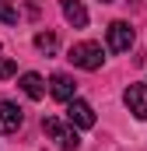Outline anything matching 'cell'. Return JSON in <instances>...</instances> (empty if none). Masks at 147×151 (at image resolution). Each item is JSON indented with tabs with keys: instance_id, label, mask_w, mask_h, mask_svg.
Here are the masks:
<instances>
[{
	"instance_id": "cell-13",
	"label": "cell",
	"mask_w": 147,
	"mask_h": 151,
	"mask_svg": "<svg viewBox=\"0 0 147 151\" xmlns=\"http://www.w3.org/2000/svg\"><path fill=\"white\" fill-rule=\"evenodd\" d=\"M102 4H116V0H102Z\"/></svg>"
},
{
	"instance_id": "cell-4",
	"label": "cell",
	"mask_w": 147,
	"mask_h": 151,
	"mask_svg": "<svg viewBox=\"0 0 147 151\" xmlns=\"http://www.w3.org/2000/svg\"><path fill=\"white\" fill-rule=\"evenodd\" d=\"M133 46V28L130 21H112L109 25V49L112 53H126Z\"/></svg>"
},
{
	"instance_id": "cell-9",
	"label": "cell",
	"mask_w": 147,
	"mask_h": 151,
	"mask_svg": "<svg viewBox=\"0 0 147 151\" xmlns=\"http://www.w3.org/2000/svg\"><path fill=\"white\" fill-rule=\"evenodd\" d=\"M21 91H25L28 99H42V95H46V81H42L35 70H28V74H21Z\"/></svg>"
},
{
	"instance_id": "cell-6",
	"label": "cell",
	"mask_w": 147,
	"mask_h": 151,
	"mask_svg": "<svg viewBox=\"0 0 147 151\" xmlns=\"http://www.w3.org/2000/svg\"><path fill=\"white\" fill-rule=\"evenodd\" d=\"M25 123V113L14 102H0V134H18Z\"/></svg>"
},
{
	"instance_id": "cell-1",
	"label": "cell",
	"mask_w": 147,
	"mask_h": 151,
	"mask_svg": "<svg viewBox=\"0 0 147 151\" xmlns=\"http://www.w3.org/2000/svg\"><path fill=\"white\" fill-rule=\"evenodd\" d=\"M42 130L49 134V141H56V148H63V151H77V144H81L77 127L56 119V116H46V119H42Z\"/></svg>"
},
{
	"instance_id": "cell-11",
	"label": "cell",
	"mask_w": 147,
	"mask_h": 151,
	"mask_svg": "<svg viewBox=\"0 0 147 151\" xmlns=\"http://www.w3.org/2000/svg\"><path fill=\"white\" fill-rule=\"evenodd\" d=\"M0 21H4V25H18V7H14V0H0Z\"/></svg>"
},
{
	"instance_id": "cell-2",
	"label": "cell",
	"mask_w": 147,
	"mask_h": 151,
	"mask_svg": "<svg viewBox=\"0 0 147 151\" xmlns=\"http://www.w3.org/2000/svg\"><path fill=\"white\" fill-rule=\"evenodd\" d=\"M67 60H70L74 67H81V70H98L102 60H105V53H102L98 42H77V46H70V56Z\"/></svg>"
},
{
	"instance_id": "cell-8",
	"label": "cell",
	"mask_w": 147,
	"mask_h": 151,
	"mask_svg": "<svg viewBox=\"0 0 147 151\" xmlns=\"http://www.w3.org/2000/svg\"><path fill=\"white\" fill-rule=\"evenodd\" d=\"M60 11H63V18L70 21L74 28H84L88 25V11H84L81 0H60Z\"/></svg>"
},
{
	"instance_id": "cell-3",
	"label": "cell",
	"mask_w": 147,
	"mask_h": 151,
	"mask_svg": "<svg viewBox=\"0 0 147 151\" xmlns=\"http://www.w3.org/2000/svg\"><path fill=\"white\" fill-rule=\"evenodd\" d=\"M67 119H70L74 127H81V130H91L95 127V109L84 99H70L67 102Z\"/></svg>"
},
{
	"instance_id": "cell-7",
	"label": "cell",
	"mask_w": 147,
	"mask_h": 151,
	"mask_svg": "<svg viewBox=\"0 0 147 151\" xmlns=\"http://www.w3.org/2000/svg\"><path fill=\"white\" fill-rule=\"evenodd\" d=\"M74 77L70 74H53L49 77V91H53V99H60V102H70V99H77L74 95Z\"/></svg>"
},
{
	"instance_id": "cell-12",
	"label": "cell",
	"mask_w": 147,
	"mask_h": 151,
	"mask_svg": "<svg viewBox=\"0 0 147 151\" xmlns=\"http://www.w3.org/2000/svg\"><path fill=\"white\" fill-rule=\"evenodd\" d=\"M14 70H18V67H14V60H7V56H0V77H11Z\"/></svg>"
},
{
	"instance_id": "cell-10",
	"label": "cell",
	"mask_w": 147,
	"mask_h": 151,
	"mask_svg": "<svg viewBox=\"0 0 147 151\" xmlns=\"http://www.w3.org/2000/svg\"><path fill=\"white\" fill-rule=\"evenodd\" d=\"M56 46H60V42H56V32H39V35H35V49L46 53V56H53Z\"/></svg>"
},
{
	"instance_id": "cell-5",
	"label": "cell",
	"mask_w": 147,
	"mask_h": 151,
	"mask_svg": "<svg viewBox=\"0 0 147 151\" xmlns=\"http://www.w3.org/2000/svg\"><path fill=\"white\" fill-rule=\"evenodd\" d=\"M126 109L137 116V119H147V84H130L126 95H123Z\"/></svg>"
}]
</instances>
